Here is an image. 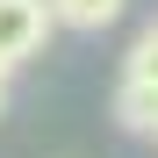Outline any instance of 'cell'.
<instances>
[{
	"label": "cell",
	"mask_w": 158,
	"mask_h": 158,
	"mask_svg": "<svg viewBox=\"0 0 158 158\" xmlns=\"http://www.w3.org/2000/svg\"><path fill=\"white\" fill-rule=\"evenodd\" d=\"M50 29H58V22H50V0H0V65H29L36 50L50 43Z\"/></svg>",
	"instance_id": "cell-1"
},
{
	"label": "cell",
	"mask_w": 158,
	"mask_h": 158,
	"mask_svg": "<svg viewBox=\"0 0 158 158\" xmlns=\"http://www.w3.org/2000/svg\"><path fill=\"white\" fill-rule=\"evenodd\" d=\"M129 0H50V22L58 29H79V36H101V29H115Z\"/></svg>",
	"instance_id": "cell-2"
},
{
	"label": "cell",
	"mask_w": 158,
	"mask_h": 158,
	"mask_svg": "<svg viewBox=\"0 0 158 158\" xmlns=\"http://www.w3.org/2000/svg\"><path fill=\"white\" fill-rule=\"evenodd\" d=\"M115 122H122V129H137V137H151V122H158V86L122 79V86H115Z\"/></svg>",
	"instance_id": "cell-3"
},
{
	"label": "cell",
	"mask_w": 158,
	"mask_h": 158,
	"mask_svg": "<svg viewBox=\"0 0 158 158\" xmlns=\"http://www.w3.org/2000/svg\"><path fill=\"white\" fill-rule=\"evenodd\" d=\"M122 79H137V86H158V29H144L137 43H129V58H122Z\"/></svg>",
	"instance_id": "cell-4"
},
{
	"label": "cell",
	"mask_w": 158,
	"mask_h": 158,
	"mask_svg": "<svg viewBox=\"0 0 158 158\" xmlns=\"http://www.w3.org/2000/svg\"><path fill=\"white\" fill-rule=\"evenodd\" d=\"M7 79H15V72H7V65H0V115H7Z\"/></svg>",
	"instance_id": "cell-5"
},
{
	"label": "cell",
	"mask_w": 158,
	"mask_h": 158,
	"mask_svg": "<svg viewBox=\"0 0 158 158\" xmlns=\"http://www.w3.org/2000/svg\"><path fill=\"white\" fill-rule=\"evenodd\" d=\"M151 137H158V122H151Z\"/></svg>",
	"instance_id": "cell-6"
},
{
	"label": "cell",
	"mask_w": 158,
	"mask_h": 158,
	"mask_svg": "<svg viewBox=\"0 0 158 158\" xmlns=\"http://www.w3.org/2000/svg\"><path fill=\"white\" fill-rule=\"evenodd\" d=\"M151 29H158V22H151Z\"/></svg>",
	"instance_id": "cell-7"
}]
</instances>
